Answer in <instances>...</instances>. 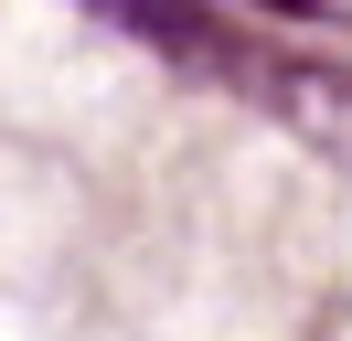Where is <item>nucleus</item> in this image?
I'll return each mask as SVG.
<instances>
[{
    "instance_id": "nucleus-1",
    "label": "nucleus",
    "mask_w": 352,
    "mask_h": 341,
    "mask_svg": "<svg viewBox=\"0 0 352 341\" xmlns=\"http://www.w3.org/2000/svg\"><path fill=\"white\" fill-rule=\"evenodd\" d=\"M107 21H129V32H150V43H171V54H224V32L192 11V0H96Z\"/></svg>"
},
{
    "instance_id": "nucleus-2",
    "label": "nucleus",
    "mask_w": 352,
    "mask_h": 341,
    "mask_svg": "<svg viewBox=\"0 0 352 341\" xmlns=\"http://www.w3.org/2000/svg\"><path fill=\"white\" fill-rule=\"evenodd\" d=\"M256 11H278V21H309V11H320V0H256Z\"/></svg>"
}]
</instances>
